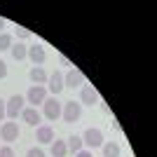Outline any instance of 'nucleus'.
<instances>
[{"label":"nucleus","mask_w":157,"mask_h":157,"mask_svg":"<svg viewBox=\"0 0 157 157\" xmlns=\"http://www.w3.org/2000/svg\"><path fill=\"white\" fill-rule=\"evenodd\" d=\"M80 115H82V105H80L78 101H66V103H61V120H63V122L73 124V122L80 120Z\"/></svg>","instance_id":"nucleus-1"},{"label":"nucleus","mask_w":157,"mask_h":157,"mask_svg":"<svg viewBox=\"0 0 157 157\" xmlns=\"http://www.w3.org/2000/svg\"><path fill=\"white\" fill-rule=\"evenodd\" d=\"M24 103H26V98L19 96V94L10 96L5 101V115H7V117H12V120H17V115H21V110H24Z\"/></svg>","instance_id":"nucleus-2"},{"label":"nucleus","mask_w":157,"mask_h":157,"mask_svg":"<svg viewBox=\"0 0 157 157\" xmlns=\"http://www.w3.org/2000/svg\"><path fill=\"white\" fill-rule=\"evenodd\" d=\"M80 138H82V145H87V148H101L103 145V131L96 129V127H89Z\"/></svg>","instance_id":"nucleus-3"},{"label":"nucleus","mask_w":157,"mask_h":157,"mask_svg":"<svg viewBox=\"0 0 157 157\" xmlns=\"http://www.w3.org/2000/svg\"><path fill=\"white\" fill-rule=\"evenodd\" d=\"M42 110H45V117L49 122L61 117V101H56V96H47L45 103H42Z\"/></svg>","instance_id":"nucleus-4"},{"label":"nucleus","mask_w":157,"mask_h":157,"mask_svg":"<svg viewBox=\"0 0 157 157\" xmlns=\"http://www.w3.org/2000/svg\"><path fill=\"white\" fill-rule=\"evenodd\" d=\"M47 98V87L42 85H33L31 89H28L26 94V103H31V108H35V105H42Z\"/></svg>","instance_id":"nucleus-5"},{"label":"nucleus","mask_w":157,"mask_h":157,"mask_svg":"<svg viewBox=\"0 0 157 157\" xmlns=\"http://www.w3.org/2000/svg\"><path fill=\"white\" fill-rule=\"evenodd\" d=\"M63 73L61 71H54L52 75H47V92H52V96H59L63 92Z\"/></svg>","instance_id":"nucleus-6"},{"label":"nucleus","mask_w":157,"mask_h":157,"mask_svg":"<svg viewBox=\"0 0 157 157\" xmlns=\"http://www.w3.org/2000/svg\"><path fill=\"white\" fill-rule=\"evenodd\" d=\"M63 87L68 89H78V87H85V75L78 68H71V71L63 75Z\"/></svg>","instance_id":"nucleus-7"},{"label":"nucleus","mask_w":157,"mask_h":157,"mask_svg":"<svg viewBox=\"0 0 157 157\" xmlns=\"http://www.w3.org/2000/svg\"><path fill=\"white\" fill-rule=\"evenodd\" d=\"M98 101H101V98H98V92L94 89L92 85H85V87H82V92H80V105L85 103V105L92 108V105H98Z\"/></svg>","instance_id":"nucleus-8"},{"label":"nucleus","mask_w":157,"mask_h":157,"mask_svg":"<svg viewBox=\"0 0 157 157\" xmlns=\"http://www.w3.org/2000/svg\"><path fill=\"white\" fill-rule=\"evenodd\" d=\"M19 127H17V122H5V124L0 127V138L2 141H7V143H12V141H17L19 138Z\"/></svg>","instance_id":"nucleus-9"},{"label":"nucleus","mask_w":157,"mask_h":157,"mask_svg":"<svg viewBox=\"0 0 157 157\" xmlns=\"http://www.w3.org/2000/svg\"><path fill=\"white\" fill-rule=\"evenodd\" d=\"M28 59L33 61V66H42L47 59V52H45V47H40V45H33L28 47Z\"/></svg>","instance_id":"nucleus-10"},{"label":"nucleus","mask_w":157,"mask_h":157,"mask_svg":"<svg viewBox=\"0 0 157 157\" xmlns=\"http://www.w3.org/2000/svg\"><path fill=\"white\" fill-rule=\"evenodd\" d=\"M28 78H31L33 85H42V87L47 85V73L42 71V66H33L31 73H28Z\"/></svg>","instance_id":"nucleus-11"},{"label":"nucleus","mask_w":157,"mask_h":157,"mask_svg":"<svg viewBox=\"0 0 157 157\" xmlns=\"http://www.w3.org/2000/svg\"><path fill=\"white\" fill-rule=\"evenodd\" d=\"M21 117H24V122H26L28 127L40 124V113L35 110V108H24V110H21Z\"/></svg>","instance_id":"nucleus-12"},{"label":"nucleus","mask_w":157,"mask_h":157,"mask_svg":"<svg viewBox=\"0 0 157 157\" xmlns=\"http://www.w3.org/2000/svg\"><path fill=\"white\" fill-rule=\"evenodd\" d=\"M35 134H38V141H40V143H52V141H54V129L49 124H40Z\"/></svg>","instance_id":"nucleus-13"},{"label":"nucleus","mask_w":157,"mask_h":157,"mask_svg":"<svg viewBox=\"0 0 157 157\" xmlns=\"http://www.w3.org/2000/svg\"><path fill=\"white\" fill-rule=\"evenodd\" d=\"M52 155L54 157H66V155H68V145H66V141L54 138V141H52Z\"/></svg>","instance_id":"nucleus-14"},{"label":"nucleus","mask_w":157,"mask_h":157,"mask_svg":"<svg viewBox=\"0 0 157 157\" xmlns=\"http://www.w3.org/2000/svg\"><path fill=\"white\" fill-rule=\"evenodd\" d=\"M101 148H103V157H120V145L117 143H103L101 145Z\"/></svg>","instance_id":"nucleus-15"},{"label":"nucleus","mask_w":157,"mask_h":157,"mask_svg":"<svg viewBox=\"0 0 157 157\" xmlns=\"http://www.w3.org/2000/svg\"><path fill=\"white\" fill-rule=\"evenodd\" d=\"M66 145H68V152H80L82 150V138L80 136H71L68 141H66Z\"/></svg>","instance_id":"nucleus-16"},{"label":"nucleus","mask_w":157,"mask_h":157,"mask_svg":"<svg viewBox=\"0 0 157 157\" xmlns=\"http://www.w3.org/2000/svg\"><path fill=\"white\" fill-rule=\"evenodd\" d=\"M12 56H14L17 61L26 59V56H28V47H24V45H14V47H12Z\"/></svg>","instance_id":"nucleus-17"},{"label":"nucleus","mask_w":157,"mask_h":157,"mask_svg":"<svg viewBox=\"0 0 157 157\" xmlns=\"http://www.w3.org/2000/svg\"><path fill=\"white\" fill-rule=\"evenodd\" d=\"M2 49H12V35L10 33H2L0 35V52Z\"/></svg>","instance_id":"nucleus-18"},{"label":"nucleus","mask_w":157,"mask_h":157,"mask_svg":"<svg viewBox=\"0 0 157 157\" xmlns=\"http://www.w3.org/2000/svg\"><path fill=\"white\" fill-rule=\"evenodd\" d=\"M17 38H21V40H28L31 38V31H28V28H24V26H17Z\"/></svg>","instance_id":"nucleus-19"},{"label":"nucleus","mask_w":157,"mask_h":157,"mask_svg":"<svg viewBox=\"0 0 157 157\" xmlns=\"http://www.w3.org/2000/svg\"><path fill=\"white\" fill-rule=\"evenodd\" d=\"M0 157H14V150L10 145H2V148H0Z\"/></svg>","instance_id":"nucleus-20"},{"label":"nucleus","mask_w":157,"mask_h":157,"mask_svg":"<svg viewBox=\"0 0 157 157\" xmlns=\"http://www.w3.org/2000/svg\"><path fill=\"white\" fill-rule=\"evenodd\" d=\"M26 157H45V152L40 150V148H31V150L26 152Z\"/></svg>","instance_id":"nucleus-21"},{"label":"nucleus","mask_w":157,"mask_h":157,"mask_svg":"<svg viewBox=\"0 0 157 157\" xmlns=\"http://www.w3.org/2000/svg\"><path fill=\"white\" fill-rule=\"evenodd\" d=\"M59 63H61V66H71V68H73L71 59H68V56H63V54H59Z\"/></svg>","instance_id":"nucleus-22"},{"label":"nucleus","mask_w":157,"mask_h":157,"mask_svg":"<svg viewBox=\"0 0 157 157\" xmlns=\"http://www.w3.org/2000/svg\"><path fill=\"white\" fill-rule=\"evenodd\" d=\"M2 78H7V63L5 61H0V80Z\"/></svg>","instance_id":"nucleus-23"},{"label":"nucleus","mask_w":157,"mask_h":157,"mask_svg":"<svg viewBox=\"0 0 157 157\" xmlns=\"http://www.w3.org/2000/svg\"><path fill=\"white\" fill-rule=\"evenodd\" d=\"M2 117H7V115H5V101L0 98V120H2Z\"/></svg>","instance_id":"nucleus-24"},{"label":"nucleus","mask_w":157,"mask_h":157,"mask_svg":"<svg viewBox=\"0 0 157 157\" xmlns=\"http://www.w3.org/2000/svg\"><path fill=\"white\" fill-rule=\"evenodd\" d=\"M75 157H92V152L89 150H80V152H75Z\"/></svg>","instance_id":"nucleus-25"},{"label":"nucleus","mask_w":157,"mask_h":157,"mask_svg":"<svg viewBox=\"0 0 157 157\" xmlns=\"http://www.w3.org/2000/svg\"><path fill=\"white\" fill-rule=\"evenodd\" d=\"M5 26H7V21L0 17V35H2V31H5Z\"/></svg>","instance_id":"nucleus-26"}]
</instances>
